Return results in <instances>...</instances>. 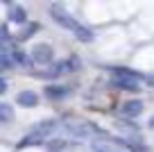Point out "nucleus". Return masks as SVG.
<instances>
[{
  "label": "nucleus",
  "mask_w": 154,
  "mask_h": 152,
  "mask_svg": "<svg viewBox=\"0 0 154 152\" xmlns=\"http://www.w3.org/2000/svg\"><path fill=\"white\" fill-rule=\"evenodd\" d=\"M5 93H7V80L0 77V95H5Z\"/></svg>",
  "instance_id": "nucleus-18"
},
{
  "label": "nucleus",
  "mask_w": 154,
  "mask_h": 152,
  "mask_svg": "<svg viewBox=\"0 0 154 152\" xmlns=\"http://www.w3.org/2000/svg\"><path fill=\"white\" fill-rule=\"evenodd\" d=\"M50 16H52V18L57 21L63 30H70L72 34H79V32L84 30V25L79 23V21H75L70 14H66V11H63L59 5H50Z\"/></svg>",
  "instance_id": "nucleus-2"
},
{
  "label": "nucleus",
  "mask_w": 154,
  "mask_h": 152,
  "mask_svg": "<svg viewBox=\"0 0 154 152\" xmlns=\"http://www.w3.org/2000/svg\"><path fill=\"white\" fill-rule=\"evenodd\" d=\"M95 132H97V127L91 125V123H72V125L66 127V134L72 136V138H88V136H93Z\"/></svg>",
  "instance_id": "nucleus-3"
},
{
  "label": "nucleus",
  "mask_w": 154,
  "mask_h": 152,
  "mask_svg": "<svg viewBox=\"0 0 154 152\" xmlns=\"http://www.w3.org/2000/svg\"><path fill=\"white\" fill-rule=\"evenodd\" d=\"M14 107L7 105V102H0V125H9L14 120Z\"/></svg>",
  "instance_id": "nucleus-11"
},
{
  "label": "nucleus",
  "mask_w": 154,
  "mask_h": 152,
  "mask_svg": "<svg viewBox=\"0 0 154 152\" xmlns=\"http://www.w3.org/2000/svg\"><path fill=\"white\" fill-rule=\"evenodd\" d=\"M29 59H32L34 64H50L54 59V52H52V48H50L48 43H36V46L32 48Z\"/></svg>",
  "instance_id": "nucleus-4"
},
{
  "label": "nucleus",
  "mask_w": 154,
  "mask_h": 152,
  "mask_svg": "<svg viewBox=\"0 0 154 152\" xmlns=\"http://www.w3.org/2000/svg\"><path fill=\"white\" fill-rule=\"evenodd\" d=\"M68 95V89L66 86H59V84H48L45 86V98L50 100H61Z\"/></svg>",
  "instance_id": "nucleus-9"
},
{
  "label": "nucleus",
  "mask_w": 154,
  "mask_h": 152,
  "mask_svg": "<svg viewBox=\"0 0 154 152\" xmlns=\"http://www.w3.org/2000/svg\"><path fill=\"white\" fill-rule=\"evenodd\" d=\"M14 64H11V59H9V55H0V68L2 71H7V68H11Z\"/></svg>",
  "instance_id": "nucleus-15"
},
{
  "label": "nucleus",
  "mask_w": 154,
  "mask_h": 152,
  "mask_svg": "<svg viewBox=\"0 0 154 152\" xmlns=\"http://www.w3.org/2000/svg\"><path fill=\"white\" fill-rule=\"evenodd\" d=\"M38 30H41V25H38V23H29V25H25V30L18 34V39H29V36H34Z\"/></svg>",
  "instance_id": "nucleus-12"
},
{
  "label": "nucleus",
  "mask_w": 154,
  "mask_h": 152,
  "mask_svg": "<svg viewBox=\"0 0 154 152\" xmlns=\"http://www.w3.org/2000/svg\"><path fill=\"white\" fill-rule=\"evenodd\" d=\"M120 111L127 118H136V116L143 114V102H140V100H127L125 105L120 107Z\"/></svg>",
  "instance_id": "nucleus-6"
},
{
  "label": "nucleus",
  "mask_w": 154,
  "mask_h": 152,
  "mask_svg": "<svg viewBox=\"0 0 154 152\" xmlns=\"http://www.w3.org/2000/svg\"><path fill=\"white\" fill-rule=\"evenodd\" d=\"M131 152H147V150H143V147H138V145H131Z\"/></svg>",
  "instance_id": "nucleus-19"
},
{
  "label": "nucleus",
  "mask_w": 154,
  "mask_h": 152,
  "mask_svg": "<svg viewBox=\"0 0 154 152\" xmlns=\"http://www.w3.org/2000/svg\"><path fill=\"white\" fill-rule=\"evenodd\" d=\"M16 105H18V107H25V109L36 107V105H38V95L34 93V91H20V93L16 95Z\"/></svg>",
  "instance_id": "nucleus-5"
},
{
  "label": "nucleus",
  "mask_w": 154,
  "mask_h": 152,
  "mask_svg": "<svg viewBox=\"0 0 154 152\" xmlns=\"http://www.w3.org/2000/svg\"><path fill=\"white\" fill-rule=\"evenodd\" d=\"M113 84L125 91H138V80L134 77H113Z\"/></svg>",
  "instance_id": "nucleus-10"
},
{
  "label": "nucleus",
  "mask_w": 154,
  "mask_h": 152,
  "mask_svg": "<svg viewBox=\"0 0 154 152\" xmlns=\"http://www.w3.org/2000/svg\"><path fill=\"white\" fill-rule=\"evenodd\" d=\"M149 127H152V129H154V116H152V120H149Z\"/></svg>",
  "instance_id": "nucleus-21"
},
{
  "label": "nucleus",
  "mask_w": 154,
  "mask_h": 152,
  "mask_svg": "<svg viewBox=\"0 0 154 152\" xmlns=\"http://www.w3.org/2000/svg\"><path fill=\"white\" fill-rule=\"evenodd\" d=\"M9 59H11V64H14V66H23V68H29V66L34 64L32 59H29V55L23 52V50H18V48H14V50L9 52Z\"/></svg>",
  "instance_id": "nucleus-7"
},
{
  "label": "nucleus",
  "mask_w": 154,
  "mask_h": 152,
  "mask_svg": "<svg viewBox=\"0 0 154 152\" xmlns=\"http://www.w3.org/2000/svg\"><path fill=\"white\" fill-rule=\"evenodd\" d=\"M145 80H147V84H149V86H154V75H147Z\"/></svg>",
  "instance_id": "nucleus-20"
},
{
  "label": "nucleus",
  "mask_w": 154,
  "mask_h": 152,
  "mask_svg": "<svg viewBox=\"0 0 154 152\" xmlns=\"http://www.w3.org/2000/svg\"><path fill=\"white\" fill-rule=\"evenodd\" d=\"M116 77H134V80H140V75L136 71H129V68H113Z\"/></svg>",
  "instance_id": "nucleus-13"
},
{
  "label": "nucleus",
  "mask_w": 154,
  "mask_h": 152,
  "mask_svg": "<svg viewBox=\"0 0 154 152\" xmlns=\"http://www.w3.org/2000/svg\"><path fill=\"white\" fill-rule=\"evenodd\" d=\"M75 36L79 39V41H93V32H91V30H86V27H84L79 34H75Z\"/></svg>",
  "instance_id": "nucleus-14"
},
{
  "label": "nucleus",
  "mask_w": 154,
  "mask_h": 152,
  "mask_svg": "<svg viewBox=\"0 0 154 152\" xmlns=\"http://www.w3.org/2000/svg\"><path fill=\"white\" fill-rule=\"evenodd\" d=\"M9 41V32H7L5 25H0V43H7Z\"/></svg>",
  "instance_id": "nucleus-16"
},
{
  "label": "nucleus",
  "mask_w": 154,
  "mask_h": 152,
  "mask_svg": "<svg viewBox=\"0 0 154 152\" xmlns=\"http://www.w3.org/2000/svg\"><path fill=\"white\" fill-rule=\"evenodd\" d=\"M93 152H113L111 147H106V145H100V143H95L93 145Z\"/></svg>",
  "instance_id": "nucleus-17"
},
{
  "label": "nucleus",
  "mask_w": 154,
  "mask_h": 152,
  "mask_svg": "<svg viewBox=\"0 0 154 152\" xmlns=\"http://www.w3.org/2000/svg\"><path fill=\"white\" fill-rule=\"evenodd\" d=\"M57 129V120H41V123H36L32 129H29L27 134H25V138L18 143L20 147H27V145H41V143L45 141V138L50 136V134Z\"/></svg>",
  "instance_id": "nucleus-1"
},
{
  "label": "nucleus",
  "mask_w": 154,
  "mask_h": 152,
  "mask_svg": "<svg viewBox=\"0 0 154 152\" xmlns=\"http://www.w3.org/2000/svg\"><path fill=\"white\" fill-rule=\"evenodd\" d=\"M7 18L11 21V23H25V21H27V11L23 9V7L20 5H9L7 7Z\"/></svg>",
  "instance_id": "nucleus-8"
}]
</instances>
